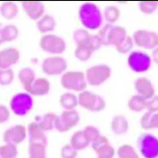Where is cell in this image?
<instances>
[{"instance_id": "e0dca14e", "label": "cell", "mask_w": 158, "mask_h": 158, "mask_svg": "<svg viewBox=\"0 0 158 158\" xmlns=\"http://www.w3.org/2000/svg\"><path fill=\"white\" fill-rule=\"evenodd\" d=\"M51 89V83L47 78H38L36 79L33 84L29 88L26 89V91L30 95L35 96H43L48 93Z\"/></svg>"}, {"instance_id": "7bdbcfd3", "label": "cell", "mask_w": 158, "mask_h": 158, "mask_svg": "<svg viewBox=\"0 0 158 158\" xmlns=\"http://www.w3.org/2000/svg\"><path fill=\"white\" fill-rule=\"evenodd\" d=\"M152 56H153V60L155 61V63L158 64V47L154 49V51H153Z\"/></svg>"}, {"instance_id": "4316f807", "label": "cell", "mask_w": 158, "mask_h": 158, "mask_svg": "<svg viewBox=\"0 0 158 158\" xmlns=\"http://www.w3.org/2000/svg\"><path fill=\"white\" fill-rule=\"evenodd\" d=\"M19 79L21 83L24 85L25 89L29 88L32 85L33 82L36 80L35 78V73L31 68H23L19 72Z\"/></svg>"}, {"instance_id": "60d3db41", "label": "cell", "mask_w": 158, "mask_h": 158, "mask_svg": "<svg viewBox=\"0 0 158 158\" xmlns=\"http://www.w3.org/2000/svg\"><path fill=\"white\" fill-rule=\"evenodd\" d=\"M107 143H109L108 138L105 137L104 135H99V136L96 138L95 140H94V141L92 142V147H93V149H94V150H97L98 148H100L101 146L107 144Z\"/></svg>"}, {"instance_id": "836d02e7", "label": "cell", "mask_w": 158, "mask_h": 158, "mask_svg": "<svg viewBox=\"0 0 158 158\" xmlns=\"http://www.w3.org/2000/svg\"><path fill=\"white\" fill-rule=\"evenodd\" d=\"M14 79V72L11 68L0 69V85H9Z\"/></svg>"}, {"instance_id": "9a60e30c", "label": "cell", "mask_w": 158, "mask_h": 158, "mask_svg": "<svg viewBox=\"0 0 158 158\" xmlns=\"http://www.w3.org/2000/svg\"><path fill=\"white\" fill-rule=\"evenodd\" d=\"M20 58V52L14 48H8L0 51V69H8L17 63Z\"/></svg>"}, {"instance_id": "ee69618b", "label": "cell", "mask_w": 158, "mask_h": 158, "mask_svg": "<svg viewBox=\"0 0 158 158\" xmlns=\"http://www.w3.org/2000/svg\"><path fill=\"white\" fill-rule=\"evenodd\" d=\"M3 43V40H2V35H1V30H0V44Z\"/></svg>"}, {"instance_id": "5bb4252c", "label": "cell", "mask_w": 158, "mask_h": 158, "mask_svg": "<svg viewBox=\"0 0 158 158\" xmlns=\"http://www.w3.org/2000/svg\"><path fill=\"white\" fill-rule=\"evenodd\" d=\"M135 90L137 91L138 95L144 98L146 101H149L155 96V89L153 87L150 80H148L145 77H140L136 79L135 82Z\"/></svg>"}, {"instance_id": "74e56055", "label": "cell", "mask_w": 158, "mask_h": 158, "mask_svg": "<svg viewBox=\"0 0 158 158\" xmlns=\"http://www.w3.org/2000/svg\"><path fill=\"white\" fill-rule=\"evenodd\" d=\"M60 154L62 158H76L77 150L74 149L70 144H66L62 147Z\"/></svg>"}, {"instance_id": "52a82bcc", "label": "cell", "mask_w": 158, "mask_h": 158, "mask_svg": "<svg viewBox=\"0 0 158 158\" xmlns=\"http://www.w3.org/2000/svg\"><path fill=\"white\" fill-rule=\"evenodd\" d=\"M42 49L52 54H60L65 51V42L56 35L48 34L40 41Z\"/></svg>"}, {"instance_id": "2e32d148", "label": "cell", "mask_w": 158, "mask_h": 158, "mask_svg": "<svg viewBox=\"0 0 158 158\" xmlns=\"http://www.w3.org/2000/svg\"><path fill=\"white\" fill-rule=\"evenodd\" d=\"M30 144H43L48 145V139L44 131L38 126L37 123H31L28 127Z\"/></svg>"}, {"instance_id": "9c48e42d", "label": "cell", "mask_w": 158, "mask_h": 158, "mask_svg": "<svg viewBox=\"0 0 158 158\" xmlns=\"http://www.w3.org/2000/svg\"><path fill=\"white\" fill-rule=\"evenodd\" d=\"M10 106L16 115L25 116L33 108V99L28 93H18L12 98Z\"/></svg>"}, {"instance_id": "d590c367", "label": "cell", "mask_w": 158, "mask_h": 158, "mask_svg": "<svg viewBox=\"0 0 158 158\" xmlns=\"http://www.w3.org/2000/svg\"><path fill=\"white\" fill-rule=\"evenodd\" d=\"M91 38V35L89 34L88 31L86 30H78L75 33H74V40L77 43V44H83L88 42Z\"/></svg>"}, {"instance_id": "f546056e", "label": "cell", "mask_w": 158, "mask_h": 158, "mask_svg": "<svg viewBox=\"0 0 158 158\" xmlns=\"http://www.w3.org/2000/svg\"><path fill=\"white\" fill-rule=\"evenodd\" d=\"M117 153L118 158H139L135 148L128 144H123L120 146Z\"/></svg>"}, {"instance_id": "83f0119b", "label": "cell", "mask_w": 158, "mask_h": 158, "mask_svg": "<svg viewBox=\"0 0 158 158\" xmlns=\"http://www.w3.org/2000/svg\"><path fill=\"white\" fill-rule=\"evenodd\" d=\"M1 35H2L3 43L12 42L17 39L19 35V30L14 25H7L3 29H1Z\"/></svg>"}, {"instance_id": "3957f363", "label": "cell", "mask_w": 158, "mask_h": 158, "mask_svg": "<svg viewBox=\"0 0 158 158\" xmlns=\"http://www.w3.org/2000/svg\"><path fill=\"white\" fill-rule=\"evenodd\" d=\"M137 145L144 158L158 157V138L150 133H142L137 139Z\"/></svg>"}, {"instance_id": "4fadbf2b", "label": "cell", "mask_w": 158, "mask_h": 158, "mask_svg": "<svg viewBox=\"0 0 158 158\" xmlns=\"http://www.w3.org/2000/svg\"><path fill=\"white\" fill-rule=\"evenodd\" d=\"M26 128L22 125H17L9 128L3 135V141L10 144H20L26 138Z\"/></svg>"}, {"instance_id": "603a6c76", "label": "cell", "mask_w": 158, "mask_h": 158, "mask_svg": "<svg viewBox=\"0 0 158 158\" xmlns=\"http://www.w3.org/2000/svg\"><path fill=\"white\" fill-rule=\"evenodd\" d=\"M0 13L7 20L14 19L18 14V6L13 2H4L0 7Z\"/></svg>"}, {"instance_id": "ab89813d", "label": "cell", "mask_w": 158, "mask_h": 158, "mask_svg": "<svg viewBox=\"0 0 158 158\" xmlns=\"http://www.w3.org/2000/svg\"><path fill=\"white\" fill-rule=\"evenodd\" d=\"M146 109L148 110V112L158 113V96H154L149 101H147Z\"/></svg>"}, {"instance_id": "cb8c5ba5", "label": "cell", "mask_w": 158, "mask_h": 158, "mask_svg": "<svg viewBox=\"0 0 158 158\" xmlns=\"http://www.w3.org/2000/svg\"><path fill=\"white\" fill-rule=\"evenodd\" d=\"M56 115L52 113H47L42 118H38L40 120L36 122L38 123V126L44 131H51L54 127V121H56Z\"/></svg>"}, {"instance_id": "1f68e13d", "label": "cell", "mask_w": 158, "mask_h": 158, "mask_svg": "<svg viewBox=\"0 0 158 158\" xmlns=\"http://www.w3.org/2000/svg\"><path fill=\"white\" fill-rule=\"evenodd\" d=\"M95 152L97 153L98 158H113L115 155V149L109 143L98 148L97 150H95Z\"/></svg>"}, {"instance_id": "d6986e66", "label": "cell", "mask_w": 158, "mask_h": 158, "mask_svg": "<svg viewBox=\"0 0 158 158\" xmlns=\"http://www.w3.org/2000/svg\"><path fill=\"white\" fill-rule=\"evenodd\" d=\"M90 141L88 140V138L86 137L84 131H76L71 137L70 140V145L74 148L75 150H81L86 148Z\"/></svg>"}, {"instance_id": "d4e9b609", "label": "cell", "mask_w": 158, "mask_h": 158, "mask_svg": "<svg viewBox=\"0 0 158 158\" xmlns=\"http://www.w3.org/2000/svg\"><path fill=\"white\" fill-rule=\"evenodd\" d=\"M59 103L67 111L73 110L78 105V98L72 93H64L59 99Z\"/></svg>"}, {"instance_id": "30bf717a", "label": "cell", "mask_w": 158, "mask_h": 158, "mask_svg": "<svg viewBox=\"0 0 158 158\" xmlns=\"http://www.w3.org/2000/svg\"><path fill=\"white\" fill-rule=\"evenodd\" d=\"M127 63L135 72H144L150 67L151 58L147 53L132 52L127 57Z\"/></svg>"}, {"instance_id": "484cf974", "label": "cell", "mask_w": 158, "mask_h": 158, "mask_svg": "<svg viewBox=\"0 0 158 158\" xmlns=\"http://www.w3.org/2000/svg\"><path fill=\"white\" fill-rule=\"evenodd\" d=\"M146 104L147 101L144 98H142L139 95H135L128 100L127 106L133 112H140L146 109Z\"/></svg>"}, {"instance_id": "8fae6325", "label": "cell", "mask_w": 158, "mask_h": 158, "mask_svg": "<svg viewBox=\"0 0 158 158\" xmlns=\"http://www.w3.org/2000/svg\"><path fill=\"white\" fill-rule=\"evenodd\" d=\"M86 76L91 85H100L111 76V67L106 64L92 66L87 70Z\"/></svg>"}, {"instance_id": "277c9868", "label": "cell", "mask_w": 158, "mask_h": 158, "mask_svg": "<svg viewBox=\"0 0 158 158\" xmlns=\"http://www.w3.org/2000/svg\"><path fill=\"white\" fill-rule=\"evenodd\" d=\"M62 87L72 91H82L86 87L85 76L81 71H67L61 77Z\"/></svg>"}, {"instance_id": "6da1fadb", "label": "cell", "mask_w": 158, "mask_h": 158, "mask_svg": "<svg viewBox=\"0 0 158 158\" xmlns=\"http://www.w3.org/2000/svg\"><path fill=\"white\" fill-rule=\"evenodd\" d=\"M98 37L100 39L101 44L104 46L114 44L116 48H118L127 36L125 28L121 26H114L113 24H107L98 33Z\"/></svg>"}, {"instance_id": "44dd1931", "label": "cell", "mask_w": 158, "mask_h": 158, "mask_svg": "<svg viewBox=\"0 0 158 158\" xmlns=\"http://www.w3.org/2000/svg\"><path fill=\"white\" fill-rule=\"evenodd\" d=\"M140 126L144 130H152L158 128V113L146 112L141 117Z\"/></svg>"}, {"instance_id": "7402d4cb", "label": "cell", "mask_w": 158, "mask_h": 158, "mask_svg": "<svg viewBox=\"0 0 158 158\" xmlns=\"http://www.w3.org/2000/svg\"><path fill=\"white\" fill-rule=\"evenodd\" d=\"M37 28L41 33H48L52 32L56 28V21L49 15H44L37 23Z\"/></svg>"}, {"instance_id": "8992f818", "label": "cell", "mask_w": 158, "mask_h": 158, "mask_svg": "<svg viewBox=\"0 0 158 158\" xmlns=\"http://www.w3.org/2000/svg\"><path fill=\"white\" fill-rule=\"evenodd\" d=\"M132 40L137 47L145 49H155L158 47V34L155 32L138 30L133 34Z\"/></svg>"}, {"instance_id": "7c38bea8", "label": "cell", "mask_w": 158, "mask_h": 158, "mask_svg": "<svg viewBox=\"0 0 158 158\" xmlns=\"http://www.w3.org/2000/svg\"><path fill=\"white\" fill-rule=\"evenodd\" d=\"M43 71L48 75H58L66 70L67 64L61 56H49L43 62Z\"/></svg>"}, {"instance_id": "ffe728a7", "label": "cell", "mask_w": 158, "mask_h": 158, "mask_svg": "<svg viewBox=\"0 0 158 158\" xmlns=\"http://www.w3.org/2000/svg\"><path fill=\"white\" fill-rule=\"evenodd\" d=\"M112 131L118 135H121L125 133L128 128V123L125 116L118 115L113 118L111 123Z\"/></svg>"}, {"instance_id": "4dcf8cb0", "label": "cell", "mask_w": 158, "mask_h": 158, "mask_svg": "<svg viewBox=\"0 0 158 158\" xmlns=\"http://www.w3.org/2000/svg\"><path fill=\"white\" fill-rule=\"evenodd\" d=\"M17 155L18 149L16 145L6 143L0 146V158H16Z\"/></svg>"}, {"instance_id": "b9f144b4", "label": "cell", "mask_w": 158, "mask_h": 158, "mask_svg": "<svg viewBox=\"0 0 158 158\" xmlns=\"http://www.w3.org/2000/svg\"><path fill=\"white\" fill-rule=\"evenodd\" d=\"M10 117V112L8 111V109L5 107L0 105V123H5Z\"/></svg>"}, {"instance_id": "ac0fdd59", "label": "cell", "mask_w": 158, "mask_h": 158, "mask_svg": "<svg viewBox=\"0 0 158 158\" xmlns=\"http://www.w3.org/2000/svg\"><path fill=\"white\" fill-rule=\"evenodd\" d=\"M23 7L26 11L27 15L32 20H40L44 13V6L42 2L36 1H27L23 2Z\"/></svg>"}, {"instance_id": "e575fe53", "label": "cell", "mask_w": 158, "mask_h": 158, "mask_svg": "<svg viewBox=\"0 0 158 158\" xmlns=\"http://www.w3.org/2000/svg\"><path fill=\"white\" fill-rule=\"evenodd\" d=\"M158 7L157 1H142L139 3V9L144 14H151Z\"/></svg>"}, {"instance_id": "8d00e7d4", "label": "cell", "mask_w": 158, "mask_h": 158, "mask_svg": "<svg viewBox=\"0 0 158 158\" xmlns=\"http://www.w3.org/2000/svg\"><path fill=\"white\" fill-rule=\"evenodd\" d=\"M133 44H135V43H133L132 38L130 37V36H127L125 41L122 43V44H120V46L117 48V51L118 52H121V53H126L127 52H130L131 49L132 48Z\"/></svg>"}, {"instance_id": "f1b7e54d", "label": "cell", "mask_w": 158, "mask_h": 158, "mask_svg": "<svg viewBox=\"0 0 158 158\" xmlns=\"http://www.w3.org/2000/svg\"><path fill=\"white\" fill-rule=\"evenodd\" d=\"M46 147L43 144H30L29 158H47Z\"/></svg>"}, {"instance_id": "d6a6232c", "label": "cell", "mask_w": 158, "mask_h": 158, "mask_svg": "<svg viewBox=\"0 0 158 158\" xmlns=\"http://www.w3.org/2000/svg\"><path fill=\"white\" fill-rule=\"evenodd\" d=\"M120 10L117 7L110 6L105 9V18L109 22V24H113L118 21V19L120 18Z\"/></svg>"}, {"instance_id": "7a4b0ae2", "label": "cell", "mask_w": 158, "mask_h": 158, "mask_svg": "<svg viewBox=\"0 0 158 158\" xmlns=\"http://www.w3.org/2000/svg\"><path fill=\"white\" fill-rule=\"evenodd\" d=\"M79 18L81 23L88 29L96 30L101 26L102 16L100 10L96 5L86 3L81 6L79 10Z\"/></svg>"}, {"instance_id": "ba28073f", "label": "cell", "mask_w": 158, "mask_h": 158, "mask_svg": "<svg viewBox=\"0 0 158 158\" xmlns=\"http://www.w3.org/2000/svg\"><path fill=\"white\" fill-rule=\"evenodd\" d=\"M78 103L80 104L83 108L94 111V112L102 111L106 107V103L103 100L102 97L89 91H83L79 94Z\"/></svg>"}, {"instance_id": "f35d334b", "label": "cell", "mask_w": 158, "mask_h": 158, "mask_svg": "<svg viewBox=\"0 0 158 158\" xmlns=\"http://www.w3.org/2000/svg\"><path fill=\"white\" fill-rule=\"evenodd\" d=\"M84 133H85L86 137L88 138V140L90 142H93L99 135H100V132L98 131L97 128L91 126H88L85 130H84Z\"/></svg>"}, {"instance_id": "5b68a950", "label": "cell", "mask_w": 158, "mask_h": 158, "mask_svg": "<svg viewBox=\"0 0 158 158\" xmlns=\"http://www.w3.org/2000/svg\"><path fill=\"white\" fill-rule=\"evenodd\" d=\"M79 118H79V115L76 111L74 110L64 111L59 116L56 117L54 127L60 132L68 131L77 125Z\"/></svg>"}]
</instances>
